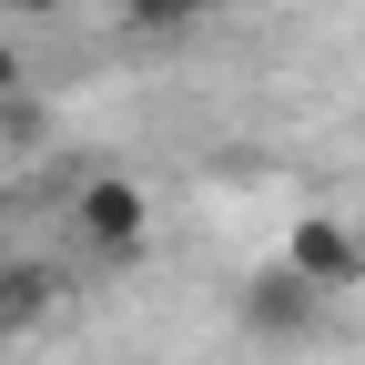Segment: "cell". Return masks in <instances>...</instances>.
<instances>
[{"label": "cell", "instance_id": "1", "mask_svg": "<svg viewBox=\"0 0 365 365\" xmlns=\"http://www.w3.org/2000/svg\"><path fill=\"white\" fill-rule=\"evenodd\" d=\"M314 314H325V284H314L304 264H264L254 284H244V325L274 335V345H284V335H314Z\"/></svg>", "mask_w": 365, "mask_h": 365}, {"label": "cell", "instance_id": "5", "mask_svg": "<svg viewBox=\"0 0 365 365\" xmlns=\"http://www.w3.org/2000/svg\"><path fill=\"white\" fill-rule=\"evenodd\" d=\"M143 31H182V21H203V11H223V0H122Z\"/></svg>", "mask_w": 365, "mask_h": 365}, {"label": "cell", "instance_id": "2", "mask_svg": "<svg viewBox=\"0 0 365 365\" xmlns=\"http://www.w3.org/2000/svg\"><path fill=\"white\" fill-rule=\"evenodd\" d=\"M284 264H304V274H314V284H325V294H335V284H355V274H365V244L345 234V223H304V234L284 244Z\"/></svg>", "mask_w": 365, "mask_h": 365}, {"label": "cell", "instance_id": "6", "mask_svg": "<svg viewBox=\"0 0 365 365\" xmlns=\"http://www.w3.org/2000/svg\"><path fill=\"white\" fill-rule=\"evenodd\" d=\"M0 11H21V21H31V11H61V0H0Z\"/></svg>", "mask_w": 365, "mask_h": 365}, {"label": "cell", "instance_id": "3", "mask_svg": "<svg viewBox=\"0 0 365 365\" xmlns=\"http://www.w3.org/2000/svg\"><path fill=\"white\" fill-rule=\"evenodd\" d=\"M81 234L112 244V254H132V244H143V193H132V182H91V193H81Z\"/></svg>", "mask_w": 365, "mask_h": 365}, {"label": "cell", "instance_id": "4", "mask_svg": "<svg viewBox=\"0 0 365 365\" xmlns=\"http://www.w3.org/2000/svg\"><path fill=\"white\" fill-rule=\"evenodd\" d=\"M51 314V274L41 264H0V335H31Z\"/></svg>", "mask_w": 365, "mask_h": 365}]
</instances>
